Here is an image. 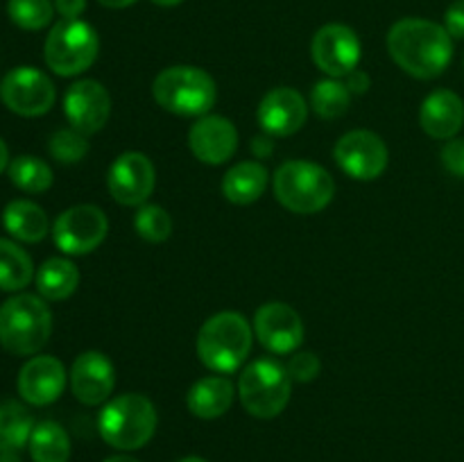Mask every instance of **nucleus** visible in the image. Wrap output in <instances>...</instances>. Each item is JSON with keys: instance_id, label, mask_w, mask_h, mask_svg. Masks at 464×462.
Instances as JSON below:
<instances>
[{"instance_id": "obj_1", "label": "nucleus", "mask_w": 464, "mask_h": 462, "mask_svg": "<svg viewBox=\"0 0 464 462\" xmlns=\"http://www.w3.org/2000/svg\"><path fill=\"white\" fill-rule=\"evenodd\" d=\"M388 53L408 75L433 80L451 63L453 36L429 18H401L388 32Z\"/></svg>"}, {"instance_id": "obj_2", "label": "nucleus", "mask_w": 464, "mask_h": 462, "mask_svg": "<svg viewBox=\"0 0 464 462\" xmlns=\"http://www.w3.org/2000/svg\"><path fill=\"white\" fill-rule=\"evenodd\" d=\"M252 351V326L240 313L222 311L208 317L198 333V356L218 374L240 370Z\"/></svg>"}, {"instance_id": "obj_3", "label": "nucleus", "mask_w": 464, "mask_h": 462, "mask_svg": "<svg viewBox=\"0 0 464 462\" xmlns=\"http://www.w3.org/2000/svg\"><path fill=\"white\" fill-rule=\"evenodd\" d=\"M159 417L157 408L145 394H121L109 399L98 417V430L109 447L118 451L143 448L154 438Z\"/></svg>"}, {"instance_id": "obj_4", "label": "nucleus", "mask_w": 464, "mask_h": 462, "mask_svg": "<svg viewBox=\"0 0 464 462\" xmlns=\"http://www.w3.org/2000/svg\"><path fill=\"white\" fill-rule=\"evenodd\" d=\"M53 313L36 294H16L0 306V344L14 356H34L48 344Z\"/></svg>"}, {"instance_id": "obj_5", "label": "nucleus", "mask_w": 464, "mask_h": 462, "mask_svg": "<svg viewBox=\"0 0 464 462\" xmlns=\"http://www.w3.org/2000/svg\"><path fill=\"white\" fill-rule=\"evenodd\" d=\"M275 195L279 204L297 216H313L320 213L331 204L335 195V181L326 168L320 163L304 161H285L275 172Z\"/></svg>"}, {"instance_id": "obj_6", "label": "nucleus", "mask_w": 464, "mask_h": 462, "mask_svg": "<svg viewBox=\"0 0 464 462\" xmlns=\"http://www.w3.org/2000/svg\"><path fill=\"white\" fill-rule=\"evenodd\" d=\"M157 104L177 116H207L218 100L216 80L195 66H170L154 77Z\"/></svg>"}, {"instance_id": "obj_7", "label": "nucleus", "mask_w": 464, "mask_h": 462, "mask_svg": "<svg viewBox=\"0 0 464 462\" xmlns=\"http://www.w3.org/2000/svg\"><path fill=\"white\" fill-rule=\"evenodd\" d=\"M293 379L281 362L258 358L243 370L238 379V397L245 410L258 419L281 415L290 401Z\"/></svg>"}, {"instance_id": "obj_8", "label": "nucleus", "mask_w": 464, "mask_h": 462, "mask_svg": "<svg viewBox=\"0 0 464 462\" xmlns=\"http://www.w3.org/2000/svg\"><path fill=\"white\" fill-rule=\"evenodd\" d=\"M98 50L100 39L93 25L82 18H72V21L62 18L48 32L44 57L50 71L57 72L59 77H75L93 66Z\"/></svg>"}, {"instance_id": "obj_9", "label": "nucleus", "mask_w": 464, "mask_h": 462, "mask_svg": "<svg viewBox=\"0 0 464 462\" xmlns=\"http://www.w3.org/2000/svg\"><path fill=\"white\" fill-rule=\"evenodd\" d=\"M109 234V220L95 204H77L59 213L53 225L54 245L63 254L84 256L98 249Z\"/></svg>"}, {"instance_id": "obj_10", "label": "nucleus", "mask_w": 464, "mask_h": 462, "mask_svg": "<svg viewBox=\"0 0 464 462\" xmlns=\"http://www.w3.org/2000/svg\"><path fill=\"white\" fill-rule=\"evenodd\" d=\"M0 98L9 111L25 118L44 116L53 109L57 91L53 80L34 66H18L0 82Z\"/></svg>"}, {"instance_id": "obj_11", "label": "nucleus", "mask_w": 464, "mask_h": 462, "mask_svg": "<svg viewBox=\"0 0 464 462\" xmlns=\"http://www.w3.org/2000/svg\"><path fill=\"white\" fill-rule=\"evenodd\" d=\"M335 163L347 177L356 181L379 179L388 168V145L370 130H353L340 136L334 149Z\"/></svg>"}, {"instance_id": "obj_12", "label": "nucleus", "mask_w": 464, "mask_h": 462, "mask_svg": "<svg viewBox=\"0 0 464 462\" xmlns=\"http://www.w3.org/2000/svg\"><path fill=\"white\" fill-rule=\"evenodd\" d=\"M311 54L315 66L324 75L340 80V77H347L349 72L358 68V62L362 57V45L352 27L343 25V23H329V25L320 27L313 36Z\"/></svg>"}, {"instance_id": "obj_13", "label": "nucleus", "mask_w": 464, "mask_h": 462, "mask_svg": "<svg viewBox=\"0 0 464 462\" xmlns=\"http://www.w3.org/2000/svg\"><path fill=\"white\" fill-rule=\"evenodd\" d=\"M157 184L152 161L140 152H125L107 172V188L122 207H143Z\"/></svg>"}, {"instance_id": "obj_14", "label": "nucleus", "mask_w": 464, "mask_h": 462, "mask_svg": "<svg viewBox=\"0 0 464 462\" xmlns=\"http://www.w3.org/2000/svg\"><path fill=\"white\" fill-rule=\"evenodd\" d=\"M63 113L82 134H98L111 116V95L98 80H80L63 95Z\"/></svg>"}, {"instance_id": "obj_15", "label": "nucleus", "mask_w": 464, "mask_h": 462, "mask_svg": "<svg viewBox=\"0 0 464 462\" xmlns=\"http://www.w3.org/2000/svg\"><path fill=\"white\" fill-rule=\"evenodd\" d=\"M254 333L272 353H293L304 342L302 315L284 302H267L254 315Z\"/></svg>"}, {"instance_id": "obj_16", "label": "nucleus", "mask_w": 464, "mask_h": 462, "mask_svg": "<svg viewBox=\"0 0 464 462\" xmlns=\"http://www.w3.org/2000/svg\"><path fill=\"white\" fill-rule=\"evenodd\" d=\"M256 118L267 136H293L306 125L308 104L299 91L279 86L263 95Z\"/></svg>"}, {"instance_id": "obj_17", "label": "nucleus", "mask_w": 464, "mask_h": 462, "mask_svg": "<svg viewBox=\"0 0 464 462\" xmlns=\"http://www.w3.org/2000/svg\"><path fill=\"white\" fill-rule=\"evenodd\" d=\"M188 148L198 161L222 166L238 149V130L225 116H202L190 127Z\"/></svg>"}, {"instance_id": "obj_18", "label": "nucleus", "mask_w": 464, "mask_h": 462, "mask_svg": "<svg viewBox=\"0 0 464 462\" xmlns=\"http://www.w3.org/2000/svg\"><path fill=\"white\" fill-rule=\"evenodd\" d=\"M66 367L54 356H34L18 371V394L30 406H50L66 388Z\"/></svg>"}, {"instance_id": "obj_19", "label": "nucleus", "mask_w": 464, "mask_h": 462, "mask_svg": "<svg viewBox=\"0 0 464 462\" xmlns=\"http://www.w3.org/2000/svg\"><path fill=\"white\" fill-rule=\"evenodd\" d=\"M116 385V370L100 351H84L71 367V390L84 406H100L109 401Z\"/></svg>"}, {"instance_id": "obj_20", "label": "nucleus", "mask_w": 464, "mask_h": 462, "mask_svg": "<svg viewBox=\"0 0 464 462\" xmlns=\"http://www.w3.org/2000/svg\"><path fill=\"white\" fill-rule=\"evenodd\" d=\"M420 125L430 139L451 140L464 125V102L456 91L438 89L421 102Z\"/></svg>"}, {"instance_id": "obj_21", "label": "nucleus", "mask_w": 464, "mask_h": 462, "mask_svg": "<svg viewBox=\"0 0 464 462\" xmlns=\"http://www.w3.org/2000/svg\"><path fill=\"white\" fill-rule=\"evenodd\" d=\"M234 383L227 376H204L190 385L186 406L199 419H218L234 403Z\"/></svg>"}, {"instance_id": "obj_22", "label": "nucleus", "mask_w": 464, "mask_h": 462, "mask_svg": "<svg viewBox=\"0 0 464 462\" xmlns=\"http://www.w3.org/2000/svg\"><path fill=\"white\" fill-rule=\"evenodd\" d=\"M267 181H270V175H267V168L263 163L240 161L231 166L227 175L222 177V195L227 197V202L247 207V204L261 199V195L267 188Z\"/></svg>"}, {"instance_id": "obj_23", "label": "nucleus", "mask_w": 464, "mask_h": 462, "mask_svg": "<svg viewBox=\"0 0 464 462\" xmlns=\"http://www.w3.org/2000/svg\"><path fill=\"white\" fill-rule=\"evenodd\" d=\"M3 225L21 243H41L50 231V220L39 204L30 199H14L5 207Z\"/></svg>"}, {"instance_id": "obj_24", "label": "nucleus", "mask_w": 464, "mask_h": 462, "mask_svg": "<svg viewBox=\"0 0 464 462\" xmlns=\"http://www.w3.org/2000/svg\"><path fill=\"white\" fill-rule=\"evenodd\" d=\"M36 290L48 302H63L71 297L80 285V272L77 265L68 258H48L34 274Z\"/></svg>"}, {"instance_id": "obj_25", "label": "nucleus", "mask_w": 464, "mask_h": 462, "mask_svg": "<svg viewBox=\"0 0 464 462\" xmlns=\"http://www.w3.org/2000/svg\"><path fill=\"white\" fill-rule=\"evenodd\" d=\"M30 456L34 462H68L71 460V438L62 424L45 419L34 424L30 435Z\"/></svg>"}, {"instance_id": "obj_26", "label": "nucleus", "mask_w": 464, "mask_h": 462, "mask_svg": "<svg viewBox=\"0 0 464 462\" xmlns=\"http://www.w3.org/2000/svg\"><path fill=\"white\" fill-rule=\"evenodd\" d=\"M34 430V419L18 401L0 403V453L21 451Z\"/></svg>"}, {"instance_id": "obj_27", "label": "nucleus", "mask_w": 464, "mask_h": 462, "mask_svg": "<svg viewBox=\"0 0 464 462\" xmlns=\"http://www.w3.org/2000/svg\"><path fill=\"white\" fill-rule=\"evenodd\" d=\"M32 279H34V265L30 254L12 240L0 238V290L16 293L30 285Z\"/></svg>"}, {"instance_id": "obj_28", "label": "nucleus", "mask_w": 464, "mask_h": 462, "mask_svg": "<svg viewBox=\"0 0 464 462\" xmlns=\"http://www.w3.org/2000/svg\"><path fill=\"white\" fill-rule=\"evenodd\" d=\"M9 179L23 193H45L53 186L54 175L53 168L39 157L32 154H21V157L9 161Z\"/></svg>"}, {"instance_id": "obj_29", "label": "nucleus", "mask_w": 464, "mask_h": 462, "mask_svg": "<svg viewBox=\"0 0 464 462\" xmlns=\"http://www.w3.org/2000/svg\"><path fill=\"white\" fill-rule=\"evenodd\" d=\"M352 104V91L347 89L344 82H338L335 77L331 80H320L311 91V107L324 120H335L344 116Z\"/></svg>"}, {"instance_id": "obj_30", "label": "nucleus", "mask_w": 464, "mask_h": 462, "mask_svg": "<svg viewBox=\"0 0 464 462\" xmlns=\"http://www.w3.org/2000/svg\"><path fill=\"white\" fill-rule=\"evenodd\" d=\"M7 14L16 27L36 32L53 23L54 3L53 0H9Z\"/></svg>"}, {"instance_id": "obj_31", "label": "nucleus", "mask_w": 464, "mask_h": 462, "mask_svg": "<svg viewBox=\"0 0 464 462\" xmlns=\"http://www.w3.org/2000/svg\"><path fill=\"white\" fill-rule=\"evenodd\" d=\"M134 229L148 243H163L172 234V217L163 207L143 204L134 216Z\"/></svg>"}, {"instance_id": "obj_32", "label": "nucleus", "mask_w": 464, "mask_h": 462, "mask_svg": "<svg viewBox=\"0 0 464 462\" xmlns=\"http://www.w3.org/2000/svg\"><path fill=\"white\" fill-rule=\"evenodd\" d=\"M48 149L54 161L68 166V163H80L89 154V140H86V134L77 131L75 127H68V130H57L50 136Z\"/></svg>"}, {"instance_id": "obj_33", "label": "nucleus", "mask_w": 464, "mask_h": 462, "mask_svg": "<svg viewBox=\"0 0 464 462\" xmlns=\"http://www.w3.org/2000/svg\"><path fill=\"white\" fill-rule=\"evenodd\" d=\"M285 370H288L290 379L297 380V383H311V380H315L317 376H320L322 362L320 358H317V353L299 351L290 358Z\"/></svg>"}, {"instance_id": "obj_34", "label": "nucleus", "mask_w": 464, "mask_h": 462, "mask_svg": "<svg viewBox=\"0 0 464 462\" xmlns=\"http://www.w3.org/2000/svg\"><path fill=\"white\" fill-rule=\"evenodd\" d=\"M442 163L451 175L464 177V139H451L442 148Z\"/></svg>"}, {"instance_id": "obj_35", "label": "nucleus", "mask_w": 464, "mask_h": 462, "mask_svg": "<svg viewBox=\"0 0 464 462\" xmlns=\"http://www.w3.org/2000/svg\"><path fill=\"white\" fill-rule=\"evenodd\" d=\"M444 27L453 39H464V0H456L444 12Z\"/></svg>"}, {"instance_id": "obj_36", "label": "nucleus", "mask_w": 464, "mask_h": 462, "mask_svg": "<svg viewBox=\"0 0 464 462\" xmlns=\"http://www.w3.org/2000/svg\"><path fill=\"white\" fill-rule=\"evenodd\" d=\"M54 12L59 14L66 21H72V18H80L86 9V0H53Z\"/></svg>"}, {"instance_id": "obj_37", "label": "nucleus", "mask_w": 464, "mask_h": 462, "mask_svg": "<svg viewBox=\"0 0 464 462\" xmlns=\"http://www.w3.org/2000/svg\"><path fill=\"white\" fill-rule=\"evenodd\" d=\"M344 84H347V89L352 91V93H367V89L372 86V80L365 71L356 68V71H352L344 77Z\"/></svg>"}, {"instance_id": "obj_38", "label": "nucleus", "mask_w": 464, "mask_h": 462, "mask_svg": "<svg viewBox=\"0 0 464 462\" xmlns=\"http://www.w3.org/2000/svg\"><path fill=\"white\" fill-rule=\"evenodd\" d=\"M102 7H109V9H125V7H131V5L136 3V0H98Z\"/></svg>"}, {"instance_id": "obj_39", "label": "nucleus", "mask_w": 464, "mask_h": 462, "mask_svg": "<svg viewBox=\"0 0 464 462\" xmlns=\"http://www.w3.org/2000/svg\"><path fill=\"white\" fill-rule=\"evenodd\" d=\"M5 168H9V149L7 145H5V140L0 139V172H3Z\"/></svg>"}, {"instance_id": "obj_40", "label": "nucleus", "mask_w": 464, "mask_h": 462, "mask_svg": "<svg viewBox=\"0 0 464 462\" xmlns=\"http://www.w3.org/2000/svg\"><path fill=\"white\" fill-rule=\"evenodd\" d=\"M0 462H21V457H18V451H7L0 453Z\"/></svg>"}, {"instance_id": "obj_41", "label": "nucleus", "mask_w": 464, "mask_h": 462, "mask_svg": "<svg viewBox=\"0 0 464 462\" xmlns=\"http://www.w3.org/2000/svg\"><path fill=\"white\" fill-rule=\"evenodd\" d=\"M154 5H159V7H177V5H181L184 0H152Z\"/></svg>"}, {"instance_id": "obj_42", "label": "nucleus", "mask_w": 464, "mask_h": 462, "mask_svg": "<svg viewBox=\"0 0 464 462\" xmlns=\"http://www.w3.org/2000/svg\"><path fill=\"white\" fill-rule=\"evenodd\" d=\"M104 462H140V460H136V457H131V456H111V457H107Z\"/></svg>"}, {"instance_id": "obj_43", "label": "nucleus", "mask_w": 464, "mask_h": 462, "mask_svg": "<svg viewBox=\"0 0 464 462\" xmlns=\"http://www.w3.org/2000/svg\"><path fill=\"white\" fill-rule=\"evenodd\" d=\"M179 462H207L204 457H198V456H188V457H181Z\"/></svg>"}]
</instances>
